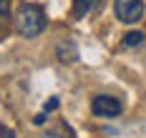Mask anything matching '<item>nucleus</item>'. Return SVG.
I'll return each instance as SVG.
<instances>
[{"label": "nucleus", "instance_id": "1", "mask_svg": "<svg viewBox=\"0 0 146 138\" xmlns=\"http://www.w3.org/2000/svg\"><path fill=\"white\" fill-rule=\"evenodd\" d=\"M45 30V13L38 5H20L15 13V33L20 38H38Z\"/></svg>", "mask_w": 146, "mask_h": 138}, {"label": "nucleus", "instance_id": "2", "mask_svg": "<svg viewBox=\"0 0 146 138\" xmlns=\"http://www.w3.org/2000/svg\"><path fill=\"white\" fill-rule=\"evenodd\" d=\"M113 13L121 23H139L144 18V3L141 0H116Z\"/></svg>", "mask_w": 146, "mask_h": 138}, {"label": "nucleus", "instance_id": "3", "mask_svg": "<svg viewBox=\"0 0 146 138\" xmlns=\"http://www.w3.org/2000/svg\"><path fill=\"white\" fill-rule=\"evenodd\" d=\"M91 110L98 118H118L121 110H123V106H121V101L113 98V95H96L93 103H91Z\"/></svg>", "mask_w": 146, "mask_h": 138}, {"label": "nucleus", "instance_id": "4", "mask_svg": "<svg viewBox=\"0 0 146 138\" xmlns=\"http://www.w3.org/2000/svg\"><path fill=\"white\" fill-rule=\"evenodd\" d=\"M96 3H98V0H73V15L76 18L88 15V13L96 8Z\"/></svg>", "mask_w": 146, "mask_h": 138}, {"label": "nucleus", "instance_id": "5", "mask_svg": "<svg viewBox=\"0 0 146 138\" xmlns=\"http://www.w3.org/2000/svg\"><path fill=\"white\" fill-rule=\"evenodd\" d=\"M144 33H139V30H133V33H126V35H123V45L126 48H136V45H141V43H144Z\"/></svg>", "mask_w": 146, "mask_h": 138}, {"label": "nucleus", "instance_id": "6", "mask_svg": "<svg viewBox=\"0 0 146 138\" xmlns=\"http://www.w3.org/2000/svg\"><path fill=\"white\" fill-rule=\"evenodd\" d=\"M45 138H71V131L66 128V126H58V128H53V131H48Z\"/></svg>", "mask_w": 146, "mask_h": 138}, {"label": "nucleus", "instance_id": "7", "mask_svg": "<svg viewBox=\"0 0 146 138\" xmlns=\"http://www.w3.org/2000/svg\"><path fill=\"white\" fill-rule=\"evenodd\" d=\"M8 15H10V3L8 0H0V28L8 23Z\"/></svg>", "mask_w": 146, "mask_h": 138}, {"label": "nucleus", "instance_id": "8", "mask_svg": "<svg viewBox=\"0 0 146 138\" xmlns=\"http://www.w3.org/2000/svg\"><path fill=\"white\" fill-rule=\"evenodd\" d=\"M53 108H58V98H50V101H48V106H43V113L48 116V113H50Z\"/></svg>", "mask_w": 146, "mask_h": 138}]
</instances>
